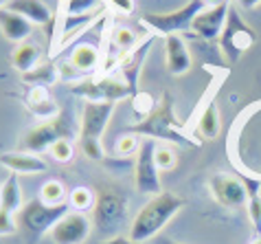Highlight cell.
I'll return each instance as SVG.
<instances>
[{"instance_id": "cell-30", "label": "cell", "mask_w": 261, "mask_h": 244, "mask_svg": "<svg viewBox=\"0 0 261 244\" xmlns=\"http://www.w3.org/2000/svg\"><path fill=\"white\" fill-rule=\"evenodd\" d=\"M156 106H158V102L149 95V92H145V90H139L132 97V110H134V114H139L141 119L149 117V114L156 110Z\"/></svg>"}, {"instance_id": "cell-18", "label": "cell", "mask_w": 261, "mask_h": 244, "mask_svg": "<svg viewBox=\"0 0 261 244\" xmlns=\"http://www.w3.org/2000/svg\"><path fill=\"white\" fill-rule=\"evenodd\" d=\"M5 9L24 16L31 25H38V27L53 25V13H50V9L42 0H9V3L5 5Z\"/></svg>"}, {"instance_id": "cell-13", "label": "cell", "mask_w": 261, "mask_h": 244, "mask_svg": "<svg viewBox=\"0 0 261 244\" xmlns=\"http://www.w3.org/2000/svg\"><path fill=\"white\" fill-rule=\"evenodd\" d=\"M230 5H233V3L226 0V3H222L217 7H206V9L191 22L193 35H198V38L206 40V42L220 40V35L224 31V25H226V18H228Z\"/></svg>"}, {"instance_id": "cell-5", "label": "cell", "mask_w": 261, "mask_h": 244, "mask_svg": "<svg viewBox=\"0 0 261 244\" xmlns=\"http://www.w3.org/2000/svg\"><path fill=\"white\" fill-rule=\"evenodd\" d=\"M206 9L204 0H189L187 5H182L176 11H167V13H143L141 25L145 29H149L151 35H180V31L191 29V22Z\"/></svg>"}, {"instance_id": "cell-4", "label": "cell", "mask_w": 261, "mask_h": 244, "mask_svg": "<svg viewBox=\"0 0 261 244\" xmlns=\"http://www.w3.org/2000/svg\"><path fill=\"white\" fill-rule=\"evenodd\" d=\"M217 42H220L222 55L226 57V62L230 64V66L242 60V55L248 51V48L255 46V42H257L255 29L242 18V13L237 11L235 5H230L226 25H224V31H222Z\"/></svg>"}, {"instance_id": "cell-40", "label": "cell", "mask_w": 261, "mask_h": 244, "mask_svg": "<svg viewBox=\"0 0 261 244\" xmlns=\"http://www.w3.org/2000/svg\"><path fill=\"white\" fill-rule=\"evenodd\" d=\"M252 244H261V235H259V238H257L255 242H252Z\"/></svg>"}, {"instance_id": "cell-10", "label": "cell", "mask_w": 261, "mask_h": 244, "mask_svg": "<svg viewBox=\"0 0 261 244\" xmlns=\"http://www.w3.org/2000/svg\"><path fill=\"white\" fill-rule=\"evenodd\" d=\"M72 92L84 97L86 102H119V99L134 97V90L123 82L114 77H90L82 80L72 86Z\"/></svg>"}, {"instance_id": "cell-6", "label": "cell", "mask_w": 261, "mask_h": 244, "mask_svg": "<svg viewBox=\"0 0 261 244\" xmlns=\"http://www.w3.org/2000/svg\"><path fill=\"white\" fill-rule=\"evenodd\" d=\"M127 218V193L119 187H101L97 191L95 207H92V225H97L99 231H114L123 220Z\"/></svg>"}, {"instance_id": "cell-25", "label": "cell", "mask_w": 261, "mask_h": 244, "mask_svg": "<svg viewBox=\"0 0 261 244\" xmlns=\"http://www.w3.org/2000/svg\"><path fill=\"white\" fill-rule=\"evenodd\" d=\"M57 80H62V73H60V66H55L53 62L38 64L33 70L22 75V82L31 86H53Z\"/></svg>"}, {"instance_id": "cell-38", "label": "cell", "mask_w": 261, "mask_h": 244, "mask_svg": "<svg viewBox=\"0 0 261 244\" xmlns=\"http://www.w3.org/2000/svg\"><path fill=\"white\" fill-rule=\"evenodd\" d=\"M222 3H226V0H204L206 7H217V5H222Z\"/></svg>"}, {"instance_id": "cell-28", "label": "cell", "mask_w": 261, "mask_h": 244, "mask_svg": "<svg viewBox=\"0 0 261 244\" xmlns=\"http://www.w3.org/2000/svg\"><path fill=\"white\" fill-rule=\"evenodd\" d=\"M66 187H64L62 181H55V178H50V181H46L44 185H42L40 189V200L46 205H62L66 203Z\"/></svg>"}, {"instance_id": "cell-39", "label": "cell", "mask_w": 261, "mask_h": 244, "mask_svg": "<svg viewBox=\"0 0 261 244\" xmlns=\"http://www.w3.org/2000/svg\"><path fill=\"white\" fill-rule=\"evenodd\" d=\"M158 244H178V242H173L169 238H161V240H158Z\"/></svg>"}, {"instance_id": "cell-23", "label": "cell", "mask_w": 261, "mask_h": 244, "mask_svg": "<svg viewBox=\"0 0 261 244\" xmlns=\"http://www.w3.org/2000/svg\"><path fill=\"white\" fill-rule=\"evenodd\" d=\"M40 57H42L40 44H35V42H22V44H18L16 48H13L11 66L16 68L20 75H24V73H29V70H33L35 66H38Z\"/></svg>"}, {"instance_id": "cell-29", "label": "cell", "mask_w": 261, "mask_h": 244, "mask_svg": "<svg viewBox=\"0 0 261 244\" xmlns=\"http://www.w3.org/2000/svg\"><path fill=\"white\" fill-rule=\"evenodd\" d=\"M95 198L97 193L92 191L90 187H75L70 193H68V205L72 207L75 211H88L95 207Z\"/></svg>"}, {"instance_id": "cell-14", "label": "cell", "mask_w": 261, "mask_h": 244, "mask_svg": "<svg viewBox=\"0 0 261 244\" xmlns=\"http://www.w3.org/2000/svg\"><path fill=\"white\" fill-rule=\"evenodd\" d=\"M165 64H167V70L176 77L191 70L193 60H191V53L187 48V42L182 40V35H169V38H165Z\"/></svg>"}, {"instance_id": "cell-8", "label": "cell", "mask_w": 261, "mask_h": 244, "mask_svg": "<svg viewBox=\"0 0 261 244\" xmlns=\"http://www.w3.org/2000/svg\"><path fill=\"white\" fill-rule=\"evenodd\" d=\"M156 152V141L145 139L141 141L139 150H136V161H134V187L139 193L145 196H158L163 191L161 183V169L154 159Z\"/></svg>"}, {"instance_id": "cell-16", "label": "cell", "mask_w": 261, "mask_h": 244, "mask_svg": "<svg viewBox=\"0 0 261 244\" xmlns=\"http://www.w3.org/2000/svg\"><path fill=\"white\" fill-rule=\"evenodd\" d=\"M151 40H154V35L145 40V44H141L139 48H134V51H129L127 55H123V60L119 62V66H121L119 70H121V75H123V82H125L129 88L134 90V95L141 90L139 88V77H141L145 57H147V53H149Z\"/></svg>"}, {"instance_id": "cell-22", "label": "cell", "mask_w": 261, "mask_h": 244, "mask_svg": "<svg viewBox=\"0 0 261 244\" xmlns=\"http://www.w3.org/2000/svg\"><path fill=\"white\" fill-rule=\"evenodd\" d=\"M222 130V119H220V110H217L215 102H208L204 106V110L200 112L198 117V126H195V132L202 141H215L220 136Z\"/></svg>"}, {"instance_id": "cell-15", "label": "cell", "mask_w": 261, "mask_h": 244, "mask_svg": "<svg viewBox=\"0 0 261 244\" xmlns=\"http://www.w3.org/2000/svg\"><path fill=\"white\" fill-rule=\"evenodd\" d=\"M0 165L7 167L11 174L18 176H31V174H42L48 169L46 161L33 152H5L0 154Z\"/></svg>"}, {"instance_id": "cell-35", "label": "cell", "mask_w": 261, "mask_h": 244, "mask_svg": "<svg viewBox=\"0 0 261 244\" xmlns=\"http://www.w3.org/2000/svg\"><path fill=\"white\" fill-rule=\"evenodd\" d=\"M108 3H110V7H112L114 11L123 13V16H129V13H134V7H136L134 0H108Z\"/></svg>"}, {"instance_id": "cell-2", "label": "cell", "mask_w": 261, "mask_h": 244, "mask_svg": "<svg viewBox=\"0 0 261 244\" xmlns=\"http://www.w3.org/2000/svg\"><path fill=\"white\" fill-rule=\"evenodd\" d=\"M132 134H143L151 141H163V143H176V145H198V141L189 139L180 130V121L173 112V97L169 92H163L158 99L156 110L149 117L141 119L139 124L127 128Z\"/></svg>"}, {"instance_id": "cell-26", "label": "cell", "mask_w": 261, "mask_h": 244, "mask_svg": "<svg viewBox=\"0 0 261 244\" xmlns=\"http://www.w3.org/2000/svg\"><path fill=\"white\" fill-rule=\"evenodd\" d=\"M244 183H246V189H248V205H246V209H248L255 235L259 238L261 235V183L248 181V178H244Z\"/></svg>"}, {"instance_id": "cell-7", "label": "cell", "mask_w": 261, "mask_h": 244, "mask_svg": "<svg viewBox=\"0 0 261 244\" xmlns=\"http://www.w3.org/2000/svg\"><path fill=\"white\" fill-rule=\"evenodd\" d=\"M68 211H70L68 203L46 205V203H42L40 198H35L22 207V211L18 213V222L29 235L40 238V235H44V233H50V229L66 216Z\"/></svg>"}, {"instance_id": "cell-27", "label": "cell", "mask_w": 261, "mask_h": 244, "mask_svg": "<svg viewBox=\"0 0 261 244\" xmlns=\"http://www.w3.org/2000/svg\"><path fill=\"white\" fill-rule=\"evenodd\" d=\"M110 44L117 48V51H121L123 55H127L129 51H134L136 44H139V35L127 27H114L112 33H110Z\"/></svg>"}, {"instance_id": "cell-21", "label": "cell", "mask_w": 261, "mask_h": 244, "mask_svg": "<svg viewBox=\"0 0 261 244\" xmlns=\"http://www.w3.org/2000/svg\"><path fill=\"white\" fill-rule=\"evenodd\" d=\"M101 62V51L95 42H82L70 53V66L79 73H92Z\"/></svg>"}, {"instance_id": "cell-11", "label": "cell", "mask_w": 261, "mask_h": 244, "mask_svg": "<svg viewBox=\"0 0 261 244\" xmlns=\"http://www.w3.org/2000/svg\"><path fill=\"white\" fill-rule=\"evenodd\" d=\"M208 189H211L215 203L226 207V209H242L248 205V189H246L244 178L217 172L208 181Z\"/></svg>"}, {"instance_id": "cell-34", "label": "cell", "mask_w": 261, "mask_h": 244, "mask_svg": "<svg viewBox=\"0 0 261 244\" xmlns=\"http://www.w3.org/2000/svg\"><path fill=\"white\" fill-rule=\"evenodd\" d=\"M18 231V222L13 218V213L0 209V235H11Z\"/></svg>"}, {"instance_id": "cell-20", "label": "cell", "mask_w": 261, "mask_h": 244, "mask_svg": "<svg viewBox=\"0 0 261 244\" xmlns=\"http://www.w3.org/2000/svg\"><path fill=\"white\" fill-rule=\"evenodd\" d=\"M101 5V0H64V13H66V25L64 29L86 27L88 20L92 22V11Z\"/></svg>"}, {"instance_id": "cell-12", "label": "cell", "mask_w": 261, "mask_h": 244, "mask_svg": "<svg viewBox=\"0 0 261 244\" xmlns=\"http://www.w3.org/2000/svg\"><path fill=\"white\" fill-rule=\"evenodd\" d=\"M92 220L82 211H68L57 225L50 229L48 238L55 244H84L90 238Z\"/></svg>"}, {"instance_id": "cell-17", "label": "cell", "mask_w": 261, "mask_h": 244, "mask_svg": "<svg viewBox=\"0 0 261 244\" xmlns=\"http://www.w3.org/2000/svg\"><path fill=\"white\" fill-rule=\"evenodd\" d=\"M27 106L42 121H50L60 114V106L55 104L48 86H31L27 92Z\"/></svg>"}, {"instance_id": "cell-37", "label": "cell", "mask_w": 261, "mask_h": 244, "mask_svg": "<svg viewBox=\"0 0 261 244\" xmlns=\"http://www.w3.org/2000/svg\"><path fill=\"white\" fill-rule=\"evenodd\" d=\"M237 3H239V7H242V9L250 11V9H257V7L261 5V0H237Z\"/></svg>"}, {"instance_id": "cell-24", "label": "cell", "mask_w": 261, "mask_h": 244, "mask_svg": "<svg viewBox=\"0 0 261 244\" xmlns=\"http://www.w3.org/2000/svg\"><path fill=\"white\" fill-rule=\"evenodd\" d=\"M22 187H20L18 174H9V178L0 185V209L18 216L22 211Z\"/></svg>"}, {"instance_id": "cell-31", "label": "cell", "mask_w": 261, "mask_h": 244, "mask_svg": "<svg viewBox=\"0 0 261 244\" xmlns=\"http://www.w3.org/2000/svg\"><path fill=\"white\" fill-rule=\"evenodd\" d=\"M50 159L57 161V163H70L75 159V145H72L70 139H60L57 143H53L48 150Z\"/></svg>"}, {"instance_id": "cell-36", "label": "cell", "mask_w": 261, "mask_h": 244, "mask_svg": "<svg viewBox=\"0 0 261 244\" xmlns=\"http://www.w3.org/2000/svg\"><path fill=\"white\" fill-rule=\"evenodd\" d=\"M95 244H141V242H134L132 238H125V235H114V238H108V240H101V242H95Z\"/></svg>"}, {"instance_id": "cell-19", "label": "cell", "mask_w": 261, "mask_h": 244, "mask_svg": "<svg viewBox=\"0 0 261 244\" xmlns=\"http://www.w3.org/2000/svg\"><path fill=\"white\" fill-rule=\"evenodd\" d=\"M0 31H3V35L9 42L22 44V42H27L29 35H31L33 25L24 16H20V13L0 7Z\"/></svg>"}, {"instance_id": "cell-32", "label": "cell", "mask_w": 261, "mask_h": 244, "mask_svg": "<svg viewBox=\"0 0 261 244\" xmlns=\"http://www.w3.org/2000/svg\"><path fill=\"white\" fill-rule=\"evenodd\" d=\"M154 159H156V165L161 172H169V169L176 167V163H178L176 152H173L169 145H165V143H156Z\"/></svg>"}, {"instance_id": "cell-3", "label": "cell", "mask_w": 261, "mask_h": 244, "mask_svg": "<svg viewBox=\"0 0 261 244\" xmlns=\"http://www.w3.org/2000/svg\"><path fill=\"white\" fill-rule=\"evenodd\" d=\"M117 102H86L82 108V124H79V148L90 161H103V136Z\"/></svg>"}, {"instance_id": "cell-33", "label": "cell", "mask_w": 261, "mask_h": 244, "mask_svg": "<svg viewBox=\"0 0 261 244\" xmlns=\"http://www.w3.org/2000/svg\"><path fill=\"white\" fill-rule=\"evenodd\" d=\"M139 145H141V141L136 139V134L125 132V134L117 136V141H114V154L117 156H129L139 150Z\"/></svg>"}, {"instance_id": "cell-9", "label": "cell", "mask_w": 261, "mask_h": 244, "mask_svg": "<svg viewBox=\"0 0 261 244\" xmlns=\"http://www.w3.org/2000/svg\"><path fill=\"white\" fill-rule=\"evenodd\" d=\"M70 136H72V124H70L68 114L60 112L55 119L31 128V130L24 134L22 152L40 154V152H44V150H50V145L57 143L60 139H70Z\"/></svg>"}, {"instance_id": "cell-1", "label": "cell", "mask_w": 261, "mask_h": 244, "mask_svg": "<svg viewBox=\"0 0 261 244\" xmlns=\"http://www.w3.org/2000/svg\"><path fill=\"white\" fill-rule=\"evenodd\" d=\"M185 207V198H180L178 193L171 191H161L158 196H151L147 203L143 205V209L136 213L129 227V238L134 242H147L154 235H158L167 227L176 213Z\"/></svg>"}]
</instances>
